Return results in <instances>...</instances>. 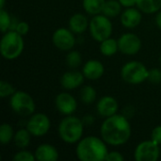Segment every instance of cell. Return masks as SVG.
<instances>
[{
  "label": "cell",
  "mask_w": 161,
  "mask_h": 161,
  "mask_svg": "<svg viewBox=\"0 0 161 161\" xmlns=\"http://www.w3.org/2000/svg\"><path fill=\"white\" fill-rule=\"evenodd\" d=\"M132 128L129 119L123 114H115L105 118L100 126V137L110 146H122L131 137Z\"/></svg>",
  "instance_id": "1"
},
{
  "label": "cell",
  "mask_w": 161,
  "mask_h": 161,
  "mask_svg": "<svg viewBox=\"0 0 161 161\" xmlns=\"http://www.w3.org/2000/svg\"><path fill=\"white\" fill-rule=\"evenodd\" d=\"M108 154V144L97 136L83 137L75 146V156L80 161H104Z\"/></svg>",
  "instance_id": "2"
},
{
  "label": "cell",
  "mask_w": 161,
  "mask_h": 161,
  "mask_svg": "<svg viewBox=\"0 0 161 161\" xmlns=\"http://www.w3.org/2000/svg\"><path fill=\"white\" fill-rule=\"evenodd\" d=\"M84 124L82 119L73 115L65 116L61 119L58 126L59 139L67 144L77 143L84 135Z\"/></svg>",
  "instance_id": "3"
},
{
  "label": "cell",
  "mask_w": 161,
  "mask_h": 161,
  "mask_svg": "<svg viewBox=\"0 0 161 161\" xmlns=\"http://www.w3.org/2000/svg\"><path fill=\"white\" fill-rule=\"evenodd\" d=\"M25 48L24 36L15 30H8L3 33L0 41V53L3 58L13 60L18 58Z\"/></svg>",
  "instance_id": "4"
},
{
  "label": "cell",
  "mask_w": 161,
  "mask_h": 161,
  "mask_svg": "<svg viewBox=\"0 0 161 161\" xmlns=\"http://www.w3.org/2000/svg\"><path fill=\"white\" fill-rule=\"evenodd\" d=\"M121 77L130 85H139L148 79L149 70L139 60H130L121 68Z\"/></svg>",
  "instance_id": "5"
},
{
  "label": "cell",
  "mask_w": 161,
  "mask_h": 161,
  "mask_svg": "<svg viewBox=\"0 0 161 161\" xmlns=\"http://www.w3.org/2000/svg\"><path fill=\"white\" fill-rule=\"evenodd\" d=\"M9 106L11 110L21 117H29L35 113V101L29 93L24 91H16L9 97Z\"/></svg>",
  "instance_id": "6"
},
{
  "label": "cell",
  "mask_w": 161,
  "mask_h": 161,
  "mask_svg": "<svg viewBox=\"0 0 161 161\" xmlns=\"http://www.w3.org/2000/svg\"><path fill=\"white\" fill-rule=\"evenodd\" d=\"M89 31L92 38L95 42H103L104 40L111 37L113 32V25L111 19L103 13L92 16L90 20Z\"/></svg>",
  "instance_id": "7"
},
{
  "label": "cell",
  "mask_w": 161,
  "mask_h": 161,
  "mask_svg": "<svg viewBox=\"0 0 161 161\" xmlns=\"http://www.w3.org/2000/svg\"><path fill=\"white\" fill-rule=\"evenodd\" d=\"M160 155V145L152 140L141 142L134 150V159L136 161H157Z\"/></svg>",
  "instance_id": "8"
},
{
  "label": "cell",
  "mask_w": 161,
  "mask_h": 161,
  "mask_svg": "<svg viewBox=\"0 0 161 161\" xmlns=\"http://www.w3.org/2000/svg\"><path fill=\"white\" fill-rule=\"evenodd\" d=\"M25 127L33 137H43L51 128V121L45 113H33L29 116Z\"/></svg>",
  "instance_id": "9"
},
{
  "label": "cell",
  "mask_w": 161,
  "mask_h": 161,
  "mask_svg": "<svg viewBox=\"0 0 161 161\" xmlns=\"http://www.w3.org/2000/svg\"><path fill=\"white\" fill-rule=\"evenodd\" d=\"M52 42L60 51H70L76 43L75 34L69 27H59L52 35Z\"/></svg>",
  "instance_id": "10"
},
{
  "label": "cell",
  "mask_w": 161,
  "mask_h": 161,
  "mask_svg": "<svg viewBox=\"0 0 161 161\" xmlns=\"http://www.w3.org/2000/svg\"><path fill=\"white\" fill-rule=\"evenodd\" d=\"M118 45L119 51L122 54L126 56H135L141 51L142 47V42L137 34L127 32L119 37Z\"/></svg>",
  "instance_id": "11"
},
{
  "label": "cell",
  "mask_w": 161,
  "mask_h": 161,
  "mask_svg": "<svg viewBox=\"0 0 161 161\" xmlns=\"http://www.w3.org/2000/svg\"><path fill=\"white\" fill-rule=\"evenodd\" d=\"M55 107L57 110L64 116L73 115L77 109V101L73 94L63 92L56 96Z\"/></svg>",
  "instance_id": "12"
},
{
  "label": "cell",
  "mask_w": 161,
  "mask_h": 161,
  "mask_svg": "<svg viewBox=\"0 0 161 161\" xmlns=\"http://www.w3.org/2000/svg\"><path fill=\"white\" fill-rule=\"evenodd\" d=\"M119 104L116 98L110 95L101 97L96 104V111L102 118H108L118 113Z\"/></svg>",
  "instance_id": "13"
},
{
  "label": "cell",
  "mask_w": 161,
  "mask_h": 161,
  "mask_svg": "<svg viewBox=\"0 0 161 161\" xmlns=\"http://www.w3.org/2000/svg\"><path fill=\"white\" fill-rule=\"evenodd\" d=\"M142 21V12L135 7L125 8L120 15V22L122 25L127 29L136 28Z\"/></svg>",
  "instance_id": "14"
},
{
  "label": "cell",
  "mask_w": 161,
  "mask_h": 161,
  "mask_svg": "<svg viewBox=\"0 0 161 161\" xmlns=\"http://www.w3.org/2000/svg\"><path fill=\"white\" fill-rule=\"evenodd\" d=\"M82 71H67L60 77V85L64 90L73 91L80 88L85 81Z\"/></svg>",
  "instance_id": "15"
},
{
  "label": "cell",
  "mask_w": 161,
  "mask_h": 161,
  "mask_svg": "<svg viewBox=\"0 0 161 161\" xmlns=\"http://www.w3.org/2000/svg\"><path fill=\"white\" fill-rule=\"evenodd\" d=\"M82 73L87 79L95 81L104 75L105 66L98 59H89L84 63L82 67Z\"/></svg>",
  "instance_id": "16"
},
{
  "label": "cell",
  "mask_w": 161,
  "mask_h": 161,
  "mask_svg": "<svg viewBox=\"0 0 161 161\" xmlns=\"http://www.w3.org/2000/svg\"><path fill=\"white\" fill-rule=\"evenodd\" d=\"M34 155L38 161H57L59 158L58 149L50 143L40 144L35 149Z\"/></svg>",
  "instance_id": "17"
},
{
  "label": "cell",
  "mask_w": 161,
  "mask_h": 161,
  "mask_svg": "<svg viewBox=\"0 0 161 161\" xmlns=\"http://www.w3.org/2000/svg\"><path fill=\"white\" fill-rule=\"evenodd\" d=\"M90 20L88 17L80 12H76L73 14L68 22V27L75 34L80 35L84 33L87 29H89Z\"/></svg>",
  "instance_id": "18"
},
{
  "label": "cell",
  "mask_w": 161,
  "mask_h": 161,
  "mask_svg": "<svg viewBox=\"0 0 161 161\" xmlns=\"http://www.w3.org/2000/svg\"><path fill=\"white\" fill-rule=\"evenodd\" d=\"M31 138H32V135L26 129V127L25 128H20L19 130H17L15 132L13 142L17 148L26 149L31 142Z\"/></svg>",
  "instance_id": "19"
},
{
  "label": "cell",
  "mask_w": 161,
  "mask_h": 161,
  "mask_svg": "<svg viewBox=\"0 0 161 161\" xmlns=\"http://www.w3.org/2000/svg\"><path fill=\"white\" fill-rule=\"evenodd\" d=\"M100 53L105 57H112L119 51L118 40L114 38H108L100 42Z\"/></svg>",
  "instance_id": "20"
},
{
  "label": "cell",
  "mask_w": 161,
  "mask_h": 161,
  "mask_svg": "<svg viewBox=\"0 0 161 161\" xmlns=\"http://www.w3.org/2000/svg\"><path fill=\"white\" fill-rule=\"evenodd\" d=\"M136 7L142 13L154 14L161 9V0H137Z\"/></svg>",
  "instance_id": "21"
},
{
  "label": "cell",
  "mask_w": 161,
  "mask_h": 161,
  "mask_svg": "<svg viewBox=\"0 0 161 161\" xmlns=\"http://www.w3.org/2000/svg\"><path fill=\"white\" fill-rule=\"evenodd\" d=\"M107 0H82V7L86 13L94 16L102 13Z\"/></svg>",
  "instance_id": "22"
},
{
  "label": "cell",
  "mask_w": 161,
  "mask_h": 161,
  "mask_svg": "<svg viewBox=\"0 0 161 161\" xmlns=\"http://www.w3.org/2000/svg\"><path fill=\"white\" fill-rule=\"evenodd\" d=\"M123 11V6L119 2V0H107L104 6L102 13L108 18L112 19L119 15H121Z\"/></svg>",
  "instance_id": "23"
},
{
  "label": "cell",
  "mask_w": 161,
  "mask_h": 161,
  "mask_svg": "<svg viewBox=\"0 0 161 161\" xmlns=\"http://www.w3.org/2000/svg\"><path fill=\"white\" fill-rule=\"evenodd\" d=\"M97 99V92L96 90L91 86L87 85L81 88L80 90V100L86 104V105H91L93 104Z\"/></svg>",
  "instance_id": "24"
},
{
  "label": "cell",
  "mask_w": 161,
  "mask_h": 161,
  "mask_svg": "<svg viewBox=\"0 0 161 161\" xmlns=\"http://www.w3.org/2000/svg\"><path fill=\"white\" fill-rule=\"evenodd\" d=\"M14 129L13 127L7 123H4L0 126V142L3 145H7L13 142L14 139Z\"/></svg>",
  "instance_id": "25"
},
{
  "label": "cell",
  "mask_w": 161,
  "mask_h": 161,
  "mask_svg": "<svg viewBox=\"0 0 161 161\" xmlns=\"http://www.w3.org/2000/svg\"><path fill=\"white\" fill-rule=\"evenodd\" d=\"M65 63L68 67H70L72 69H76L82 63L81 53L76 50H74V49L68 51V53L65 57Z\"/></svg>",
  "instance_id": "26"
},
{
  "label": "cell",
  "mask_w": 161,
  "mask_h": 161,
  "mask_svg": "<svg viewBox=\"0 0 161 161\" xmlns=\"http://www.w3.org/2000/svg\"><path fill=\"white\" fill-rule=\"evenodd\" d=\"M12 16L5 8H0V29L2 34L10 29Z\"/></svg>",
  "instance_id": "27"
},
{
  "label": "cell",
  "mask_w": 161,
  "mask_h": 161,
  "mask_svg": "<svg viewBox=\"0 0 161 161\" xmlns=\"http://www.w3.org/2000/svg\"><path fill=\"white\" fill-rule=\"evenodd\" d=\"M13 161H35L36 158L34 153L26 150V149H20L14 156L12 157Z\"/></svg>",
  "instance_id": "28"
},
{
  "label": "cell",
  "mask_w": 161,
  "mask_h": 161,
  "mask_svg": "<svg viewBox=\"0 0 161 161\" xmlns=\"http://www.w3.org/2000/svg\"><path fill=\"white\" fill-rule=\"evenodd\" d=\"M17 90L9 82L5 81V80H2L0 82V97L1 98L10 97Z\"/></svg>",
  "instance_id": "29"
},
{
  "label": "cell",
  "mask_w": 161,
  "mask_h": 161,
  "mask_svg": "<svg viewBox=\"0 0 161 161\" xmlns=\"http://www.w3.org/2000/svg\"><path fill=\"white\" fill-rule=\"evenodd\" d=\"M149 82L153 84H159L161 83V70L158 68H152L149 70L148 79Z\"/></svg>",
  "instance_id": "30"
},
{
  "label": "cell",
  "mask_w": 161,
  "mask_h": 161,
  "mask_svg": "<svg viewBox=\"0 0 161 161\" xmlns=\"http://www.w3.org/2000/svg\"><path fill=\"white\" fill-rule=\"evenodd\" d=\"M29 29H30V26L27 22L19 21V23L17 24V26L15 28V31H17L22 36H25L29 32Z\"/></svg>",
  "instance_id": "31"
},
{
  "label": "cell",
  "mask_w": 161,
  "mask_h": 161,
  "mask_svg": "<svg viewBox=\"0 0 161 161\" xmlns=\"http://www.w3.org/2000/svg\"><path fill=\"white\" fill-rule=\"evenodd\" d=\"M107 161H124L125 157L121 152L118 151H108V154L106 158Z\"/></svg>",
  "instance_id": "32"
},
{
  "label": "cell",
  "mask_w": 161,
  "mask_h": 161,
  "mask_svg": "<svg viewBox=\"0 0 161 161\" xmlns=\"http://www.w3.org/2000/svg\"><path fill=\"white\" fill-rule=\"evenodd\" d=\"M151 140L161 145V125H157L151 133Z\"/></svg>",
  "instance_id": "33"
},
{
  "label": "cell",
  "mask_w": 161,
  "mask_h": 161,
  "mask_svg": "<svg viewBox=\"0 0 161 161\" xmlns=\"http://www.w3.org/2000/svg\"><path fill=\"white\" fill-rule=\"evenodd\" d=\"M82 119V122L84 124V125L86 126H90V125H92L94 123H95V117L93 115H91V114H86L83 116Z\"/></svg>",
  "instance_id": "34"
},
{
  "label": "cell",
  "mask_w": 161,
  "mask_h": 161,
  "mask_svg": "<svg viewBox=\"0 0 161 161\" xmlns=\"http://www.w3.org/2000/svg\"><path fill=\"white\" fill-rule=\"evenodd\" d=\"M135 111H136V109H135V108L133 107V106H126L125 108H124V110H123V115H125L126 118H128V119H130L131 117H133V115L135 114Z\"/></svg>",
  "instance_id": "35"
},
{
  "label": "cell",
  "mask_w": 161,
  "mask_h": 161,
  "mask_svg": "<svg viewBox=\"0 0 161 161\" xmlns=\"http://www.w3.org/2000/svg\"><path fill=\"white\" fill-rule=\"evenodd\" d=\"M124 8H132L137 6V0H119Z\"/></svg>",
  "instance_id": "36"
},
{
  "label": "cell",
  "mask_w": 161,
  "mask_h": 161,
  "mask_svg": "<svg viewBox=\"0 0 161 161\" xmlns=\"http://www.w3.org/2000/svg\"><path fill=\"white\" fill-rule=\"evenodd\" d=\"M155 22H156L157 26L161 30V9L157 12L156 18H155Z\"/></svg>",
  "instance_id": "37"
},
{
  "label": "cell",
  "mask_w": 161,
  "mask_h": 161,
  "mask_svg": "<svg viewBox=\"0 0 161 161\" xmlns=\"http://www.w3.org/2000/svg\"><path fill=\"white\" fill-rule=\"evenodd\" d=\"M6 0H0V8H5Z\"/></svg>",
  "instance_id": "38"
},
{
  "label": "cell",
  "mask_w": 161,
  "mask_h": 161,
  "mask_svg": "<svg viewBox=\"0 0 161 161\" xmlns=\"http://www.w3.org/2000/svg\"><path fill=\"white\" fill-rule=\"evenodd\" d=\"M159 62H160V64H161V55H160V57H159Z\"/></svg>",
  "instance_id": "39"
},
{
  "label": "cell",
  "mask_w": 161,
  "mask_h": 161,
  "mask_svg": "<svg viewBox=\"0 0 161 161\" xmlns=\"http://www.w3.org/2000/svg\"><path fill=\"white\" fill-rule=\"evenodd\" d=\"M160 150H161V145H160Z\"/></svg>",
  "instance_id": "40"
}]
</instances>
